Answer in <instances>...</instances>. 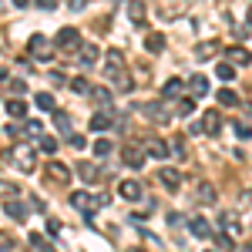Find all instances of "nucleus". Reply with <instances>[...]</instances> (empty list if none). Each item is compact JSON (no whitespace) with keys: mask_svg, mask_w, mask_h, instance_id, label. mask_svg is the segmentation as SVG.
I'll return each mask as SVG.
<instances>
[{"mask_svg":"<svg viewBox=\"0 0 252 252\" xmlns=\"http://www.w3.org/2000/svg\"><path fill=\"white\" fill-rule=\"evenodd\" d=\"M54 47H58L61 54H81V47H84L81 31L78 27H61L58 34H54Z\"/></svg>","mask_w":252,"mask_h":252,"instance_id":"f257e3e1","label":"nucleus"},{"mask_svg":"<svg viewBox=\"0 0 252 252\" xmlns=\"http://www.w3.org/2000/svg\"><path fill=\"white\" fill-rule=\"evenodd\" d=\"M185 10H189V0H155V17L165 24L185 17Z\"/></svg>","mask_w":252,"mask_h":252,"instance_id":"f03ea898","label":"nucleus"},{"mask_svg":"<svg viewBox=\"0 0 252 252\" xmlns=\"http://www.w3.org/2000/svg\"><path fill=\"white\" fill-rule=\"evenodd\" d=\"M192 131H195V135L215 138L219 131H222V115H219V111H202V118H198V125H195Z\"/></svg>","mask_w":252,"mask_h":252,"instance_id":"7ed1b4c3","label":"nucleus"},{"mask_svg":"<svg viewBox=\"0 0 252 252\" xmlns=\"http://www.w3.org/2000/svg\"><path fill=\"white\" fill-rule=\"evenodd\" d=\"M3 158H14V165H17L20 172H34V168H37V158H34V148H27V145H17L14 152H7Z\"/></svg>","mask_w":252,"mask_h":252,"instance_id":"20e7f679","label":"nucleus"},{"mask_svg":"<svg viewBox=\"0 0 252 252\" xmlns=\"http://www.w3.org/2000/svg\"><path fill=\"white\" fill-rule=\"evenodd\" d=\"M27 51H31V58H37V61H51L58 47H54L51 40L44 37V34H34V37L27 40Z\"/></svg>","mask_w":252,"mask_h":252,"instance_id":"39448f33","label":"nucleus"},{"mask_svg":"<svg viewBox=\"0 0 252 252\" xmlns=\"http://www.w3.org/2000/svg\"><path fill=\"white\" fill-rule=\"evenodd\" d=\"M104 202H108V198H104V195H91V192H71V209H78L81 215H91V209H94V205H104Z\"/></svg>","mask_w":252,"mask_h":252,"instance_id":"423d86ee","label":"nucleus"},{"mask_svg":"<svg viewBox=\"0 0 252 252\" xmlns=\"http://www.w3.org/2000/svg\"><path fill=\"white\" fill-rule=\"evenodd\" d=\"M125 74V54L118 51V47H111L108 54H104V78L108 81H118Z\"/></svg>","mask_w":252,"mask_h":252,"instance_id":"0eeeda50","label":"nucleus"},{"mask_svg":"<svg viewBox=\"0 0 252 252\" xmlns=\"http://www.w3.org/2000/svg\"><path fill=\"white\" fill-rule=\"evenodd\" d=\"M7 135L10 138H44V125L40 121H24V125H10L7 128Z\"/></svg>","mask_w":252,"mask_h":252,"instance_id":"6e6552de","label":"nucleus"},{"mask_svg":"<svg viewBox=\"0 0 252 252\" xmlns=\"http://www.w3.org/2000/svg\"><path fill=\"white\" fill-rule=\"evenodd\" d=\"M44 175H47V182H54V185H64V182H71V168L58 161V158H51L47 165H44Z\"/></svg>","mask_w":252,"mask_h":252,"instance_id":"1a4fd4ad","label":"nucleus"},{"mask_svg":"<svg viewBox=\"0 0 252 252\" xmlns=\"http://www.w3.org/2000/svg\"><path fill=\"white\" fill-rule=\"evenodd\" d=\"M141 115L158 121V125H168V121H172V111L165 108V101H148V104H141Z\"/></svg>","mask_w":252,"mask_h":252,"instance_id":"9d476101","label":"nucleus"},{"mask_svg":"<svg viewBox=\"0 0 252 252\" xmlns=\"http://www.w3.org/2000/svg\"><path fill=\"white\" fill-rule=\"evenodd\" d=\"M219 229H222V235H229V239H239L242 235V219L235 212H222L219 215Z\"/></svg>","mask_w":252,"mask_h":252,"instance_id":"9b49d317","label":"nucleus"},{"mask_svg":"<svg viewBox=\"0 0 252 252\" xmlns=\"http://www.w3.org/2000/svg\"><path fill=\"white\" fill-rule=\"evenodd\" d=\"M118 195H121V198H128V202H138V198L145 195V189H141V182H138V178H121V182H118Z\"/></svg>","mask_w":252,"mask_h":252,"instance_id":"f8f14e48","label":"nucleus"},{"mask_svg":"<svg viewBox=\"0 0 252 252\" xmlns=\"http://www.w3.org/2000/svg\"><path fill=\"white\" fill-rule=\"evenodd\" d=\"M108 128H115V111L111 108H97L91 115V131H108Z\"/></svg>","mask_w":252,"mask_h":252,"instance_id":"ddd939ff","label":"nucleus"},{"mask_svg":"<svg viewBox=\"0 0 252 252\" xmlns=\"http://www.w3.org/2000/svg\"><path fill=\"white\" fill-rule=\"evenodd\" d=\"M145 155L148 158H168L172 155V145L161 141V138H145Z\"/></svg>","mask_w":252,"mask_h":252,"instance_id":"4468645a","label":"nucleus"},{"mask_svg":"<svg viewBox=\"0 0 252 252\" xmlns=\"http://www.w3.org/2000/svg\"><path fill=\"white\" fill-rule=\"evenodd\" d=\"M155 178L168 189V192H178V189H182V172H178V168H158Z\"/></svg>","mask_w":252,"mask_h":252,"instance_id":"2eb2a0df","label":"nucleus"},{"mask_svg":"<svg viewBox=\"0 0 252 252\" xmlns=\"http://www.w3.org/2000/svg\"><path fill=\"white\" fill-rule=\"evenodd\" d=\"M222 54V44L219 40H202L198 47H195V58L198 61H212V58H219Z\"/></svg>","mask_w":252,"mask_h":252,"instance_id":"dca6fc26","label":"nucleus"},{"mask_svg":"<svg viewBox=\"0 0 252 252\" xmlns=\"http://www.w3.org/2000/svg\"><path fill=\"white\" fill-rule=\"evenodd\" d=\"M189 229H192L195 239H212V225H209V219H202V215H192V219H189Z\"/></svg>","mask_w":252,"mask_h":252,"instance_id":"f3484780","label":"nucleus"},{"mask_svg":"<svg viewBox=\"0 0 252 252\" xmlns=\"http://www.w3.org/2000/svg\"><path fill=\"white\" fill-rule=\"evenodd\" d=\"M148 10H145V0H131V3H128V20H131V24H135V27H145V24H148Z\"/></svg>","mask_w":252,"mask_h":252,"instance_id":"a211bd4d","label":"nucleus"},{"mask_svg":"<svg viewBox=\"0 0 252 252\" xmlns=\"http://www.w3.org/2000/svg\"><path fill=\"white\" fill-rule=\"evenodd\" d=\"M145 51H148V54H161V51H165V34L148 31V34H145Z\"/></svg>","mask_w":252,"mask_h":252,"instance_id":"6ab92c4d","label":"nucleus"},{"mask_svg":"<svg viewBox=\"0 0 252 252\" xmlns=\"http://www.w3.org/2000/svg\"><path fill=\"white\" fill-rule=\"evenodd\" d=\"M121 161H125L128 168H141V165H145V152H141V148H131V145H128V148L121 152Z\"/></svg>","mask_w":252,"mask_h":252,"instance_id":"aec40b11","label":"nucleus"},{"mask_svg":"<svg viewBox=\"0 0 252 252\" xmlns=\"http://www.w3.org/2000/svg\"><path fill=\"white\" fill-rule=\"evenodd\" d=\"M3 215H7V219H14V222H24V219H27L31 212L20 205L17 198H10V202H3Z\"/></svg>","mask_w":252,"mask_h":252,"instance_id":"412c9836","label":"nucleus"},{"mask_svg":"<svg viewBox=\"0 0 252 252\" xmlns=\"http://www.w3.org/2000/svg\"><path fill=\"white\" fill-rule=\"evenodd\" d=\"M97 58H101V47H94V44H84V47H81V54H78V61L84 64V67H94Z\"/></svg>","mask_w":252,"mask_h":252,"instance_id":"4be33fe9","label":"nucleus"},{"mask_svg":"<svg viewBox=\"0 0 252 252\" xmlns=\"http://www.w3.org/2000/svg\"><path fill=\"white\" fill-rule=\"evenodd\" d=\"M3 111H7L10 118H24V115H27V101H20V97H7V101H3Z\"/></svg>","mask_w":252,"mask_h":252,"instance_id":"5701e85b","label":"nucleus"},{"mask_svg":"<svg viewBox=\"0 0 252 252\" xmlns=\"http://www.w3.org/2000/svg\"><path fill=\"white\" fill-rule=\"evenodd\" d=\"M34 104H37L40 111H51V115L58 111V101H54V94H47V91H37L34 94Z\"/></svg>","mask_w":252,"mask_h":252,"instance_id":"b1692460","label":"nucleus"},{"mask_svg":"<svg viewBox=\"0 0 252 252\" xmlns=\"http://www.w3.org/2000/svg\"><path fill=\"white\" fill-rule=\"evenodd\" d=\"M225 54H229V64H235V67H242V64H249V51L246 47H225Z\"/></svg>","mask_w":252,"mask_h":252,"instance_id":"393cba45","label":"nucleus"},{"mask_svg":"<svg viewBox=\"0 0 252 252\" xmlns=\"http://www.w3.org/2000/svg\"><path fill=\"white\" fill-rule=\"evenodd\" d=\"M91 101H94L97 108H111V91L101 88V84H94V88H91Z\"/></svg>","mask_w":252,"mask_h":252,"instance_id":"a878e982","label":"nucleus"},{"mask_svg":"<svg viewBox=\"0 0 252 252\" xmlns=\"http://www.w3.org/2000/svg\"><path fill=\"white\" fill-rule=\"evenodd\" d=\"M189 88H192L195 97L209 94V78H205V74H192V78H189Z\"/></svg>","mask_w":252,"mask_h":252,"instance_id":"bb28decb","label":"nucleus"},{"mask_svg":"<svg viewBox=\"0 0 252 252\" xmlns=\"http://www.w3.org/2000/svg\"><path fill=\"white\" fill-rule=\"evenodd\" d=\"M215 101H219V104H222V108H235V104H239V101H242V97L235 94L232 88H222V91H219V94H215Z\"/></svg>","mask_w":252,"mask_h":252,"instance_id":"cd10ccee","label":"nucleus"},{"mask_svg":"<svg viewBox=\"0 0 252 252\" xmlns=\"http://www.w3.org/2000/svg\"><path fill=\"white\" fill-rule=\"evenodd\" d=\"M182 88H185V84H182V81L178 78H172V81H165V88H161V97H165V101H178V94H182Z\"/></svg>","mask_w":252,"mask_h":252,"instance_id":"c85d7f7f","label":"nucleus"},{"mask_svg":"<svg viewBox=\"0 0 252 252\" xmlns=\"http://www.w3.org/2000/svg\"><path fill=\"white\" fill-rule=\"evenodd\" d=\"M195 198H198V202H205V205H212V202H215V189L209 185V182H202V185L195 189Z\"/></svg>","mask_w":252,"mask_h":252,"instance_id":"c756f323","label":"nucleus"},{"mask_svg":"<svg viewBox=\"0 0 252 252\" xmlns=\"http://www.w3.org/2000/svg\"><path fill=\"white\" fill-rule=\"evenodd\" d=\"M54 125H58V131H61V135H64V138L71 135V118L64 115L61 108H58V111H54Z\"/></svg>","mask_w":252,"mask_h":252,"instance_id":"7c9ffc66","label":"nucleus"},{"mask_svg":"<svg viewBox=\"0 0 252 252\" xmlns=\"http://www.w3.org/2000/svg\"><path fill=\"white\" fill-rule=\"evenodd\" d=\"M78 172H81V178H84V182H94L97 175H101L94 161H81V165H78Z\"/></svg>","mask_w":252,"mask_h":252,"instance_id":"2f4dec72","label":"nucleus"},{"mask_svg":"<svg viewBox=\"0 0 252 252\" xmlns=\"http://www.w3.org/2000/svg\"><path fill=\"white\" fill-rule=\"evenodd\" d=\"M215 78H222V81H235V64H229V61H222V64L215 67Z\"/></svg>","mask_w":252,"mask_h":252,"instance_id":"473e14b6","label":"nucleus"},{"mask_svg":"<svg viewBox=\"0 0 252 252\" xmlns=\"http://www.w3.org/2000/svg\"><path fill=\"white\" fill-rule=\"evenodd\" d=\"M111 152H115V145H111L108 138H97L94 141V158H108Z\"/></svg>","mask_w":252,"mask_h":252,"instance_id":"72a5a7b5","label":"nucleus"},{"mask_svg":"<svg viewBox=\"0 0 252 252\" xmlns=\"http://www.w3.org/2000/svg\"><path fill=\"white\" fill-rule=\"evenodd\" d=\"M31 246H34L37 252H54V246H51V242H47V239H44L40 232H34V235H31Z\"/></svg>","mask_w":252,"mask_h":252,"instance_id":"f704fd0d","label":"nucleus"},{"mask_svg":"<svg viewBox=\"0 0 252 252\" xmlns=\"http://www.w3.org/2000/svg\"><path fill=\"white\" fill-rule=\"evenodd\" d=\"M37 148H40V152H47V155H54V152H58V138L44 135V138L37 141Z\"/></svg>","mask_w":252,"mask_h":252,"instance_id":"c9c22d12","label":"nucleus"},{"mask_svg":"<svg viewBox=\"0 0 252 252\" xmlns=\"http://www.w3.org/2000/svg\"><path fill=\"white\" fill-rule=\"evenodd\" d=\"M195 111V97H178V115L185 118V115H192Z\"/></svg>","mask_w":252,"mask_h":252,"instance_id":"e433bc0d","label":"nucleus"},{"mask_svg":"<svg viewBox=\"0 0 252 252\" xmlns=\"http://www.w3.org/2000/svg\"><path fill=\"white\" fill-rule=\"evenodd\" d=\"M3 88L10 91V97H17V94H24V91H27V84H24V81H7Z\"/></svg>","mask_w":252,"mask_h":252,"instance_id":"4c0bfd02","label":"nucleus"},{"mask_svg":"<svg viewBox=\"0 0 252 252\" xmlns=\"http://www.w3.org/2000/svg\"><path fill=\"white\" fill-rule=\"evenodd\" d=\"M71 88H74L78 94H91V84H88V78H74V81H71Z\"/></svg>","mask_w":252,"mask_h":252,"instance_id":"58836bf2","label":"nucleus"},{"mask_svg":"<svg viewBox=\"0 0 252 252\" xmlns=\"http://www.w3.org/2000/svg\"><path fill=\"white\" fill-rule=\"evenodd\" d=\"M20 189L14 185V182H3V202H10V198H17Z\"/></svg>","mask_w":252,"mask_h":252,"instance_id":"ea45409f","label":"nucleus"},{"mask_svg":"<svg viewBox=\"0 0 252 252\" xmlns=\"http://www.w3.org/2000/svg\"><path fill=\"white\" fill-rule=\"evenodd\" d=\"M232 128H235V135L242 138V141H246V138H252V128L246 125V121H239V125H232Z\"/></svg>","mask_w":252,"mask_h":252,"instance_id":"a19ab883","label":"nucleus"},{"mask_svg":"<svg viewBox=\"0 0 252 252\" xmlns=\"http://www.w3.org/2000/svg\"><path fill=\"white\" fill-rule=\"evenodd\" d=\"M172 155L175 158H189V155H185V141H182V138H175V141H172Z\"/></svg>","mask_w":252,"mask_h":252,"instance_id":"79ce46f5","label":"nucleus"},{"mask_svg":"<svg viewBox=\"0 0 252 252\" xmlns=\"http://www.w3.org/2000/svg\"><path fill=\"white\" fill-rule=\"evenodd\" d=\"M115 88H121V91H131V88H135V81L128 78V74H121V78L115 81Z\"/></svg>","mask_w":252,"mask_h":252,"instance_id":"37998d69","label":"nucleus"},{"mask_svg":"<svg viewBox=\"0 0 252 252\" xmlns=\"http://www.w3.org/2000/svg\"><path fill=\"white\" fill-rule=\"evenodd\" d=\"M67 145H71V148H84V135L71 131V135H67Z\"/></svg>","mask_w":252,"mask_h":252,"instance_id":"c03bdc74","label":"nucleus"},{"mask_svg":"<svg viewBox=\"0 0 252 252\" xmlns=\"http://www.w3.org/2000/svg\"><path fill=\"white\" fill-rule=\"evenodd\" d=\"M215 242H219V249H232L235 239H229V235H215Z\"/></svg>","mask_w":252,"mask_h":252,"instance_id":"a18cd8bd","label":"nucleus"},{"mask_svg":"<svg viewBox=\"0 0 252 252\" xmlns=\"http://www.w3.org/2000/svg\"><path fill=\"white\" fill-rule=\"evenodd\" d=\"M34 3H37L40 10H54L58 7V0H34Z\"/></svg>","mask_w":252,"mask_h":252,"instance_id":"49530a36","label":"nucleus"},{"mask_svg":"<svg viewBox=\"0 0 252 252\" xmlns=\"http://www.w3.org/2000/svg\"><path fill=\"white\" fill-rule=\"evenodd\" d=\"M51 81H54V84H67V78H64L61 71H51Z\"/></svg>","mask_w":252,"mask_h":252,"instance_id":"de8ad7c7","label":"nucleus"},{"mask_svg":"<svg viewBox=\"0 0 252 252\" xmlns=\"http://www.w3.org/2000/svg\"><path fill=\"white\" fill-rule=\"evenodd\" d=\"M242 205H246V209H252V189H246V192H242Z\"/></svg>","mask_w":252,"mask_h":252,"instance_id":"09e8293b","label":"nucleus"},{"mask_svg":"<svg viewBox=\"0 0 252 252\" xmlns=\"http://www.w3.org/2000/svg\"><path fill=\"white\" fill-rule=\"evenodd\" d=\"M0 246H3V252H14V242H10V235H3V239H0Z\"/></svg>","mask_w":252,"mask_h":252,"instance_id":"8fccbe9b","label":"nucleus"},{"mask_svg":"<svg viewBox=\"0 0 252 252\" xmlns=\"http://www.w3.org/2000/svg\"><path fill=\"white\" fill-rule=\"evenodd\" d=\"M10 3H14V7H17V10H24V7H27V3H31V0H10Z\"/></svg>","mask_w":252,"mask_h":252,"instance_id":"3c124183","label":"nucleus"},{"mask_svg":"<svg viewBox=\"0 0 252 252\" xmlns=\"http://www.w3.org/2000/svg\"><path fill=\"white\" fill-rule=\"evenodd\" d=\"M128 252H145V249H128Z\"/></svg>","mask_w":252,"mask_h":252,"instance_id":"603ef678","label":"nucleus"},{"mask_svg":"<svg viewBox=\"0 0 252 252\" xmlns=\"http://www.w3.org/2000/svg\"><path fill=\"white\" fill-rule=\"evenodd\" d=\"M249 20H252V7H249Z\"/></svg>","mask_w":252,"mask_h":252,"instance_id":"864d4df0","label":"nucleus"},{"mask_svg":"<svg viewBox=\"0 0 252 252\" xmlns=\"http://www.w3.org/2000/svg\"><path fill=\"white\" fill-rule=\"evenodd\" d=\"M209 252H215V249H209Z\"/></svg>","mask_w":252,"mask_h":252,"instance_id":"5fc2aeb1","label":"nucleus"}]
</instances>
